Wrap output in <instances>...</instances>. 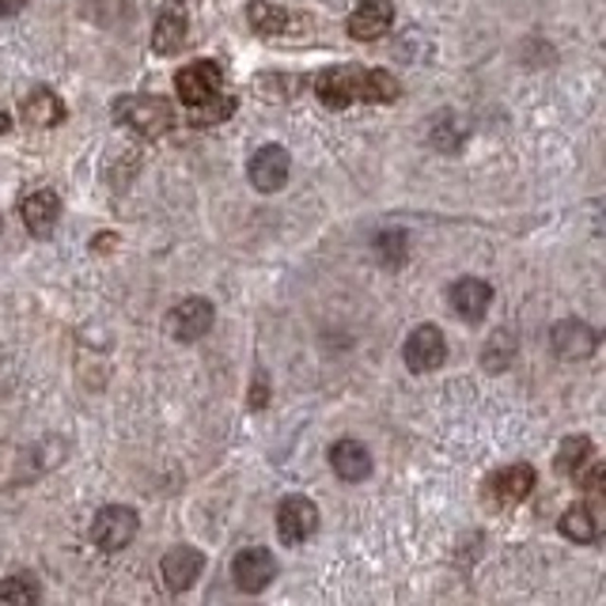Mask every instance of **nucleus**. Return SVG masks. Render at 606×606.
Masks as SVG:
<instances>
[{"label": "nucleus", "instance_id": "obj_5", "mask_svg": "<svg viewBox=\"0 0 606 606\" xmlns=\"http://www.w3.org/2000/svg\"><path fill=\"white\" fill-rule=\"evenodd\" d=\"M535 466L531 463H512L504 466V470H497L493 478L486 481V501L493 508H515L523 504L531 497V489H535Z\"/></svg>", "mask_w": 606, "mask_h": 606}, {"label": "nucleus", "instance_id": "obj_27", "mask_svg": "<svg viewBox=\"0 0 606 606\" xmlns=\"http://www.w3.org/2000/svg\"><path fill=\"white\" fill-rule=\"evenodd\" d=\"M266 403H269V380H266V372H258V375H254L250 406L254 409H266Z\"/></svg>", "mask_w": 606, "mask_h": 606}, {"label": "nucleus", "instance_id": "obj_9", "mask_svg": "<svg viewBox=\"0 0 606 606\" xmlns=\"http://www.w3.org/2000/svg\"><path fill=\"white\" fill-rule=\"evenodd\" d=\"M403 357H406V368H409V372H417V375L436 372V368L447 360V341H444V334H440L436 326H417V330L406 338Z\"/></svg>", "mask_w": 606, "mask_h": 606}, {"label": "nucleus", "instance_id": "obj_30", "mask_svg": "<svg viewBox=\"0 0 606 606\" xmlns=\"http://www.w3.org/2000/svg\"><path fill=\"white\" fill-rule=\"evenodd\" d=\"M0 232H4V220H0Z\"/></svg>", "mask_w": 606, "mask_h": 606}, {"label": "nucleus", "instance_id": "obj_21", "mask_svg": "<svg viewBox=\"0 0 606 606\" xmlns=\"http://www.w3.org/2000/svg\"><path fill=\"white\" fill-rule=\"evenodd\" d=\"M38 599H43V584L31 572L0 580V606H38Z\"/></svg>", "mask_w": 606, "mask_h": 606}, {"label": "nucleus", "instance_id": "obj_28", "mask_svg": "<svg viewBox=\"0 0 606 606\" xmlns=\"http://www.w3.org/2000/svg\"><path fill=\"white\" fill-rule=\"evenodd\" d=\"M23 4H27V0H0V20H12V15H20Z\"/></svg>", "mask_w": 606, "mask_h": 606}, {"label": "nucleus", "instance_id": "obj_26", "mask_svg": "<svg viewBox=\"0 0 606 606\" xmlns=\"http://www.w3.org/2000/svg\"><path fill=\"white\" fill-rule=\"evenodd\" d=\"M603 481H606V466L603 463H592V470L580 478V486H584L587 497H603V489H606Z\"/></svg>", "mask_w": 606, "mask_h": 606}, {"label": "nucleus", "instance_id": "obj_14", "mask_svg": "<svg viewBox=\"0 0 606 606\" xmlns=\"http://www.w3.org/2000/svg\"><path fill=\"white\" fill-rule=\"evenodd\" d=\"M201 569H205V557L194 550V546H178V550H171L160 564L163 584H167L171 592H186V587H194V580L201 576Z\"/></svg>", "mask_w": 606, "mask_h": 606}, {"label": "nucleus", "instance_id": "obj_10", "mask_svg": "<svg viewBox=\"0 0 606 606\" xmlns=\"http://www.w3.org/2000/svg\"><path fill=\"white\" fill-rule=\"evenodd\" d=\"M289 171H292L289 152H284L281 144H266V149H258V152L250 155L247 175H250L254 190H261V194H277L284 183H289Z\"/></svg>", "mask_w": 606, "mask_h": 606}, {"label": "nucleus", "instance_id": "obj_29", "mask_svg": "<svg viewBox=\"0 0 606 606\" xmlns=\"http://www.w3.org/2000/svg\"><path fill=\"white\" fill-rule=\"evenodd\" d=\"M8 129H12V118H8V114H4V110H0V137H4V133H8Z\"/></svg>", "mask_w": 606, "mask_h": 606}, {"label": "nucleus", "instance_id": "obj_15", "mask_svg": "<svg viewBox=\"0 0 606 606\" xmlns=\"http://www.w3.org/2000/svg\"><path fill=\"white\" fill-rule=\"evenodd\" d=\"M489 303H493V289H489L486 281H478V277H463L452 289V307L458 318H466V323H481Z\"/></svg>", "mask_w": 606, "mask_h": 606}, {"label": "nucleus", "instance_id": "obj_12", "mask_svg": "<svg viewBox=\"0 0 606 606\" xmlns=\"http://www.w3.org/2000/svg\"><path fill=\"white\" fill-rule=\"evenodd\" d=\"M391 27H395V4H391V0H364V4L353 8V15H349V35H353L357 43H375V38H383Z\"/></svg>", "mask_w": 606, "mask_h": 606}, {"label": "nucleus", "instance_id": "obj_6", "mask_svg": "<svg viewBox=\"0 0 606 606\" xmlns=\"http://www.w3.org/2000/svg\"><path fill=\"white\" fill-rule=\"evenodd\" d=\"M318 531V508L307 497H284L277 508V535L284 546H303Z\"/></svg>", "mask_w": 606, "mask_h": 606}, {"label": "nucleus", "instance_id": "obj_8", "mask_svg": "<svg viewBox=\"0 0 606 606\" xmlns=\"http://www.w3.org/2000/svg\"><path fill=\"white\" fill-rule=\"evenodd\" d=\"M212 318H217L212 303L201 296H190L167 311V334L175 341H201L212 330Z\"/></svg>", "mask_w": 606, "mask_h": 606}, {"label": "nucleus", "instance_id": "obj_23", "mask_svg": "<svg viewBox=\"0 0 606 606\" xmlns=\"http://www.w3.org/2000/svg\"><path fill=\"white\" fill-rule=\"evenodd\" d=\"M375 258H380L383 266H403L409 258V240L403 228H383V232L375 235Z\"/></svg>", "mask_w": 606, "mask_h": 606}, {"label": "nucleus", "instance_id": "obj_2", "mask_svg": "<svg viewBox=\"0 0 606 606\" xmlns=\"http://www.w3.org/2000/svg\"><path fill=\"white\" fill-rule=\"evenodd\" d=\"M178 100L194 126H220L235 114V95L224 92V72L212 61H190L175 77Z\"/></svg>", "mask_w": 606, "mask_h": 606}, {"label": "nucleus", "instance_id": "obj_25", "mask_svg": "<svg viewBox=\"0 0 606 606\" xmlns=\"http://www.w3.org/2000/svg\"><path fill=\"white\" fill-rule=\"evenodd\" d=\"M463 133H466L463 121H458V126H455V118H452V114H447V118L440 121L436 129H432V144H436L440 152H455L458 144H463Z\"/></svg>", "mask_w": 606, "mask_h": 606}, {"label": "nucleus", "instance_id": "obj_13", "mask_svg": "<svg viewBox=\"0 0 606 606\" xmlns=\"http://www.w3.org/2000/svg\"><path fill=\"white\" fill-rule=\"evenodd\" d=\"M20 217L23 224H27L31 235H38V240H46V235L57 228V217H61V198H57L54 190H35L27 194L20 205Z\"/></svg>", "mask_w": 606, "mask_h": 606}, {"label": "nucleus", "instance_id": "obj_4", "mask_svg": "<svg viewBox=\"0 0 606 606\" xmlns=\"http://www.w3.org/2000/svg\"><path fill=\"white\" fill-rule=\"evenodd\" d=\"M133 538H137V512H133V508L106 504L103 512L92 520V543L100 546V550H106V553L126 550Z\"/></svg>", "mask_w": 606, "mask_h": 606}, {"label": "nucleus", "instance_id": "obj_20", "mask_svg": "<svg viewBox=\"0 0 606 606\" xmlns=\"http://www.w3.org/2000/svg\"><path fill=\"white\" fill-rule=\"evenodd\" d=\"M247 23L258 35H284L292 27V15L281 4H269V0H250L247 4Z\"/></svg>", "mask_w": 606, "mask_h": 606}, {"label": "nucleus", "instance_id": "obj_24", "mask_svg": "<svg viewBox=\"0 0 606 606\" xmlns=\"http://www.w3.org/2000/svg\"><path fill=\"white\" fill-rule=\"evenodd\" d=\"M512 360H515V338L508 330H497L493 338H489V346L481 349V364H486L489 372H504Z\"/></svg>", "mask_w": 606, "mask_h": 606}, {"label": "nucleus", "instance_id": "obj_16", "mask_svg": "<svg viewBox=\"0 0 606 606\" xmlns=\"http://www.w3.org/2000/svg\"><path fill=\"white\" fill-rule=\"evenodd\" d=\"M330 466L341 481H364L372 474V455L360 440H338L330 447Z\"/></svg>", "mask_w": 606, "mask_h": 606}, {"label": "nucleus", "instance_id": "obj_18", "mask_svg": "<svg viewBox=\"0 0 606 606\" xmlns=\"http://www.w3.org/2000/svg\"><path fill=\"white\" fill-rule=\"evenodd\" d=\"M20 110H23V121L35 129H54L65 118V103L57 100L50 88H35L31 95H23Z\"/></svg>", "mask_w": 606, "mask_h": 606}, {"label": "nucleus", "instance_id": "obj_3", "mask_svg": "<svg viewBox=\"0 0 606 606\" xmlns=\"http://www.w3.org/2000/svg\"><path fill=\"white\" fill-rule=\"evenodd\" d=\"M114 118L144 141H160L175 129L178 114L163 95H121V100H114Z\"/></svg>", "mask_w": 606, "mask_h": 606}, {"label": "nucleus", "instance_id": "obj_7", "mask_svg": "<svg viewBox=\"0 0 606 606\" xmlns=\"http://www.w3.org/2000/svg\"><path fill=\"white\" fill-rule=\"evenodd\" d=\"M232 576H235V587H240V592H247V595L266 592V587L273 584V576H277L273 553H269L266 546H247V550L235 553Z\"/></svg>", "mask_w": 606, "mask_h": 606}, {"label": "nucleus", "instance_id": "obj_1", "mask_svg": "<svg viewBox=\"0 0 606 606\" xmlns=\"http://www.w3.org/2000/svg\"><path fill=\"white\" fill-rule=\"evenodd\" d=\"M315 95L330 110H346L353 103H395L398 84L387 69H364V65H338L318 72Z\"/></svg>", "mask_w": 606, "mask_h": 606}, {"label": "nucleus", "instance_id": "obj_11", "mask_svg": "<svg viewBox=\"0 0 606 606\" xmlns=\"http://www.w3.org/2000/svg\"><path fill=\"white\" fill-rule=\"evenodd\" d=\"M550 346L561 360H587L599 349V334L580 318H561L550 330Z\"/></svg>", "mask_w": 606, "mask_h": 606}, {"label": "nucleus", "instance_id": "obj_17", "mask_svg": "<svg viewBox=\"0 0 606 606\" xmlns=\"http://www.w3.org/2000/svg\"><path fill=\"white\" fill-rule=\"evenodd\" d=\"M186 38H190L186 15L178 12V8H167V12H160V20H155V27H152V50L163 54V57H175V54H183Z\"/></svg>", "mask_w": 606, "mask_h": 606}, {"label": "nucleus", "instance_id": "obj_22", "mask_svg": "<svg viewBox=\"0 0 606 606\" xmlns=\"http://www.w3.org/2000/svg\"><path fill=\"white\" fill-rule=\"evenodd\" d=\"M592 440L587 436H569L561 447H557V474H564V478H576L580 470H584L587 463H592Z\"/></svg>", "mask_w": 606, "mask_h": 606}, {"label": "nucleus", "instance_id": "obj_19", "mask_svg": "<svg viewBox=\"0 0 606 606\" xmlns=\"http://www.w3.org/2000/svg\"><path fill=\"white\" fill-rule=\"evenodd\" d=\"M561 535L569 538V543H595L599 538V515H595L592 504H572L569 512L561 515Z\"/></svg>", "mask_w": 606, "mask_h": 606}]
</instances>
